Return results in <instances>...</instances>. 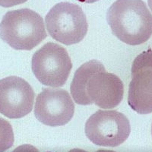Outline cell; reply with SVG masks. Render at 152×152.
<instances>
[{
	"instance_id": "1",
	"label": "cell",
	"mask_w": 152,
	"mask_h": 152,
	"mask_svg": "<svg viewBox=\"0 0 152 152\" xmlns=\"http://www.w3.org/2000/svg\"><path fill=\"white\" fill-rule=\"evenodd\" d=\"M70 91L76 104H94L102 109L117 107L124 95L122 80L116 75L107 72L104 65L97 60L85 62L77 69Z\"/></svg>"
},
{
	"instance_id": "2",
	"label": "cell",
	"mask_w": 152,
	"mask_h": 152,
	"mask_svg": "<svg viewBox=\"0 0 152 152\" xmlns=\"http://www.w3.org/2000/svg\"><path fill=\"white\" fill-rule=\"evenodd\" d=\"M107 20L113 34L129 45L142 44L152 35V15L142 0H116Z\"/></svg>"
},
{
	"instance_id": "3",
	"label": "cell",
	"mask_w": 152,
	"mask_h": 152,
	"mask_svg": "<svg viewBox=\"0 0 152 152\" xmlns=\"http://www.w3.org/2000/svg\"><path fill=\"white\" fill-rule=\"evenodd\" d=\"M47 34L43 19L29 9L8 12L0 23V38L18 50H31Z\"/></svg>"
},
{
	"instance_id": "4",
	"label": "cell",
	"mask_w": 152,
	"mask_h": 152,
	"mask_svg": "<svg viewBox=\"0 0 152 152\" xmlns=\"http://www.w3.org/2000/svg\"><path fill=\"white\" fill-rule=\"evenodd\" d=\"M45 21L49 34L65 45L79 43L88 32L86 15L81 8L76 4H56L47 13Z\"/></svg>"
},
{
	"instance_id": "5",
	"label": "cell",
	"mask_w": 152,
	"mask_h": 152,
	"mask_svg": "<svg viewBox=\"0 0 152 152\" xmlns=\"http://www.w3.org/2000/svg\"><path fill=\"white\" fill-rule=\"evenodd\" d=\"M31 67L40 83L58 88L63 86L67 81L72 64L64 47L49 42L34 54Z\"/></svg>"
},
{
	"instance_id": "6",
	"label": "cell",
	"mask_w": 152,
	"mask_h": 152,
	"mask_svg": "<svg viewBox=\"0 0 152 152\" xmlns=\"http://www.w3.org/2000/svg\"><path fill=\"white\" fill-rule=\"evenodd\" d=\"M86 136L100 147H117L129 136L131 127L124 114L116 110H97L85 123Z\"/></svg>"
},
{
	"instance_id": "7",
	"label": "cell",
	"mask_w": 152,
	"mask_h": 152,
	"mask_svg": "<svg viewBox=\"0 0 152 152\" xmlns=\"http://www.w3.org/2000/svg\"><path fill=\"white\" fill-rule=\"evenodd\" d=\"M128 104L139 114L152 113V50L144 51L134 59Z\"/></svg>"
},
{
	"instance_id": "8",
	"label": "cell",
	"mask_w": 152,
	"mask_h": 152,
	"mask_svg": "<svg viewBox=\"0 0 152 152\" xmlns=\"http://www.w3.org/2000/svg\"><path fill=\"white\" fill-rule=\"evenodd\" d=\"M74 112L75 104L66 90L47 88L37 97L34 115L46 126H64L72 119Z\"/></svg>"
},
{
	"instance_id": "9",
	"label": "cell",
	"mask_w": 152,
	"mask_h": 152,
	"mask_svg": "<svg viewBox=\"0 0 152 152\" xmlns=\"http://www.w3.org/2000/svg\"><path fill=\"white\" fill-rule=\"evenodd\" d=\"M34 91L30 84L18 76L0 80V113L9 119H19L32 111Z\"/></svg>"
},
{
	"instance_id": "10",
	"label": "cell",
	"mask_w": 152,
	"mask_h": 152,
	"mask_svg": "<svg viewBox=\"0 0 152 152\" xmlns=\"http://www.w3.org/2000/svg\"><path fill=\"white\" fill-rule=\"evenodd\" d=\"M14 144V132L12 125L0 117V152L11 148Z\"/></svg>"
},
{
	"instance_id": "11",
	"label": "cell",
	"mask_w": 152,
	"mask_h": 152,
	"mask_svg": "<svg viewBox=\"0 0 152 152\" xmlns=\"http://www.w3.org/2000/svg\"><path fill=\"white\" fill-rule=\"evenodd\" d=\"M28 0H0V5L2 7L9 8L24 3Z\"/></svg>"
},
{
	"instance_id": "12",
	"label": "cell",
	"mask_w": 152,
	"mask_h": 152,
	"mask_svg": "<svg viewBox=\"0 0 152 152\" xmlns=\"http://www.w3.org/2000/svg\"><path fill=\"white\" fill-rule=\"evenodd\" d=\"M80 2H84V3H94L95 2L100 1V0H77Z\"/></svg>"
},
{
	"instance_id": "13",
	"label": "cell",
	"mask_w": 152,
	"mask_h": 152,
	"mask_svg": "<svg viewBox=\"0 0 152 152\" xmlns=\"http://www.w3.org/2000/svg\"><path fill=\"white\" fill-rule=\"evenodd\" d=\"M148 2L149 8H150V9L151 10V12H152V0H148Z\"/></svg>"
},
{
	"instance_id": "14",
	"label": "cell",
	"mask_w": 152,
	"mask_h": 152,
	"mask_svg": "<svg viewBox=\"0 0 152 152\" xmlns=\"http://www.w3.org/2000/svg\"><path fill=\"white\" fill-rule=\"evenodd\" d=\"M151 135H152V124H151Z\"/></svg>"
}]
</instances>
